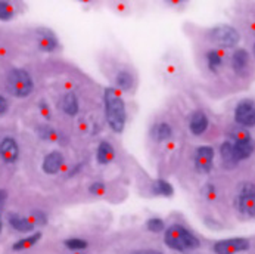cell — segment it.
Instances as JSON below:
<instances>
[{"label": "cell", "instance_id": "1", "mask_svg": "<svg viewBox=\"0 0 255 254\" xmlns=\"http://www.w3.org/2000/svg\"><path fill=\"white\" fill-rule=\"evenodd\" d=\"M104 104H105V115L110 127L115 133H121L126 126L127 114H126V104L117 89L114 87L105 89Z\"/></svg>", "mask_w": 255, "mask_h": 254}, {"label": "cell", "instance_id": "2", "mask_svg": "<svg viewBox=\"0 0 255 254\" xmlns=\"http://www.w3.org/2000/svg\"><path fill=\"white\" fill-rule=\"evenodd\" d=\"M165 244L176 252L195 250L199 247V240L182 225H171L164 237Z\"/></svg>", "mask_w": 255, "mask_h": 254}, {"label": "cell", "instance_id": "3", "mask_svg": "<svg viewBox=\"0 0 255 254\" xmlns=\"http://www.w3.org/2000/svg\"><path fill=\"white\" fill-rule=\"evenodd\" d=\"M6 90L15 98H27L34 90L33 77L24 68H12L6 77Z\"/></svg>", "mask_w": 255, "mask_h": 254}, {"label": "cell", "instance_id": "4", "mask_svg": "<svg viewBox=\"0 0 255 254\" xmlns=\"http://www.w3.org/2000/svg\"><path fill=\"white\" fill-rule=\"evenodd\" d=\"M210 37L216 43H219L224 47H235L241 40L238 30L230 25H219V27L213 28L210 31Z\"/></svg>", "mask_w": 255, "mask_h": 254}, {"label": "cell", "instance_id": "5", "mask_svg": "<svg viewBox=\"0 0 255 254\" xmlns=\"http://www.w3.org/2000/svg\"><path fill=\"white\" fill-rule=\"evenodd\" d=\"M251 243L247 238H229L219 241L214 246L216 254H238L250 250Z\"/></svg>", "mask_w": 255, "mask_h": 254}, {"label": "cell", "instance_id": "6", "mask_svg": "<svg viewBox=\"0 0 255 254\" xmlns=\"http://www.w3.org/2000/svg\"><path fill=\"white\" fill-rule=\"evenodd\" d=\"M236 207L239 209V212L248 215L250 218L255 216V192L253 183H247L241 194L238 195L236 200Z\"/></svg>", "mask_w": 255, "mask_h": 254}, {"label": "cell", "instance_id": "7", "mask_svg": "<svg viewBox=\"0 0 255 254\" xmlns=\"http://www.w3.org/2000/svg\"><path fill=\"white\" fill-rule=\"evenodd\" d=\"M235 120L244 127H254L255 108L253 101H242L235 109Z\"/></svg>", "mask_w": 255, "mask_h": 254}, {"label": "cell", "instance_id": "8", "mask_svg": "<svg viewBox=\"0 0 255 254\" xmlns=\"http://www.w3.org/2000/svg\"><path fill=\"white\" fill-rule=\"evenodd\" d=\"M213 160H214V149L211 146H199L195 154V166L199 173H210L213 169Z\"/></svg>", "mask_w": 255, "mask_h": 254}, {"label": "cell", "instance_id": "9", "mask_svg": "<svg viewBox=\"0 0 255 254\" xmlns=\"http://www.w3.org/2000/svg\"><path fill=\"white\" fill-rule=\"evenodd\" d=\"M18 157H19L18 142L10 136L3 138L0 142V158H1V161L6 164H13V163H16Z\"/></svg>", "mask_w": 255, "mask_h": 254}, {"label": "cell", "instance_id": "10", "mask_svg": "<svg viewBox=\"0 0 255 254\" xmlns=\"http://www.w3.org/2000/svg\"><path fill=\"white\" fill-rule=\"evenodd\" d=\"M64 164V155L59 151H52L43 158L41 169L46 175H56Z\"/></svg>", "mask_w": 255, "mask_h": 254}, {"label": "cell", "instance_id": "11", "mask_svg": "<svg viewBox=\"0 0 255 254\" xmlns=\"http://www.w3.org/2000/svg\"><path fill=\"white\" fill-rule=\"evenodd\" d=\"M232 149H233V155H235V160L239 163L242 160H247L253 155V151H254V142L250 138H245V139H241V141H235V144H232Z\"/></svg>", "mask_w": 255, "mask_h": 254}, {"label": "cell", "instance_id": "12", "mask_svg": "<svg viewBox=\"0 0 255 254\" xmlns=\"http://www.w3.org/2000/svg\"><path fill=\"white\" fill-rule=\"evenodd\" d=\"M210 126V120L208 117L205 115V112L202 111H196L192 114V118H190V124H189V129L193 135L199 136V135H204L207 132Z\"/></svg>", "mask_w": 255, "mask_h": 254}, {"label": "cell", "instance_id": "13", "mask_svg": "<svg viewBox=\"0 0 255 254\" xmlns=\"http://www.w3.org/2000/svg\"><path fill=\"white\" fill-rule=\"evenodd\" d=\"M38 49L43 52H53L58 49L59 43L56 36L50 30H40L38 31Z\"/></svg>", "mask_w": 255, "mask_h": 254}, {"label": "cell", "instance_id": "14", "mask_svg": "<svg viewBox=\"0 0 255 254\" xmlns=\"http://www.w3.org/2000/svg\"><path fill=\"white\" fill-rule=\"evenodd\" d=\"M7 220H9V225L18 232H31L34 229V222L31 219L22 218L16 213H9Z\"/></svg>", "mask_w": 255, "mask_h": 254}, {"label": "cell", "instance_id": "15", "mask_svg": "<svg viewBox=\"0 0 255 254\" xmlns=\"http://www.w3.org/2000/svg\"><path fill=\"white\" fill-rule=\"evenodd\" d=\"M61 107H62V111H64L67 115H70V117L77 115V114H78V109H80V104H78V98H77V95H75L74 92H68V93H65V95H64V98H62V104H61Z\"/></svg>", "mask_w": 255, "mask_h": 254}, {"label": "cell", "instance_id": "16", "mask_svg": "<svg viewBox=\"0 0 255 254\" xmlns=\"http://www.w3.org/2000/svg\"><path fill=\"white\" fill-rule=\"evenodd\" d=\"M114 158H115L114 146L111 145L110 142H107V141H102L99 144V146H98V161L101 164H110Z\"/></svg>", "mask_w": 255, "mask_h": 254}, {"label": "cell", "instance_id": "17", "mask_svg": "<svg viewBox=\"0 0 255 254\" xmlns=\"http://www.w3.org/2000/svg\"><path fill=\"white\" fill-rule=\"evenodd\" d=\"M248 61H250V53H248L245 49H238V50L233 53L232 65H233V68H235L236 73H242V71L247 68Z\"/></svg>", "mask_w": 255, "mask_h": 254}, {"label": "cell", "instance_id": "18", "mask_svg": "<svg viewBox=\"0 0 255 254\" xmlns=\"http://www.w3.org/2000/svg\"><path fill=\"white\" fill-rule=\"evenodd\" d=\"M37 135L41 141H47V142H61V136L59 133L49 124H40L37 127Z\"/></svg>", "mask_w": 255, "mask_h": 254}, {"label": "cell", "instance_id": "19", "mask_svg": "<svg viewBox=\"0 0 255 254\" xmlns=\"http://www.w3.org/2000/svg\"><path fill=\"white\" fill-rule=\"evenodd\" d=\"M40 238H41V232H36V234H33V235H30V237H27V238H22V240L16 241V243L12 246V250H15V252H22V250L31 249V247H34L37 243L40 241Z\"/></svg>", "mask_w": 255, "mask_h": 254}, {"label": "cell", "instance_id": "20", "mask_svg": "<svg viewBox=\"0 0 255 254\" xmlns=\"http://www.w3.org/2000/svg\"><path fill=\"white\" fill-rule=\"evenodd\" d=\"M220 152H221V158H223V163H224L226 167L232 169V167L238 166V161L235 160L233 149H232V142H230V141H226V142L221 145Z\"/></svg>", "mask_w": 255, "mask_h": 254}, {"label": "cell", "instance_id": "21", "mask_svg": "<svg viewBox=\"0 0 255 254\" xmlns=\"http://www.w3.org/2000/svg\"><path fill=\"white\" fill-rule=\"evenodd\" d=\"M173 136V129L168 123H161L153 127V139L158 142L168 141Z\"/></svg>", "mask_w": 255, "mask_h": 254}, {"label": "cell", "instance_id": "22", "mask_svg": "<svg viewBox=\"0 0 255 254\" xmlns=\"http://www.w3.org/2000/svg\"><path fill=\"white\" fill-rule=\"evenodd\" d=\"M152 192L155 195H162V197H171L174 194V189L171 186V183L164 179H158L153 182L152 185Z\"/></svg>", "mask_w": 255, "mask_h": 254}, {"label": "cell", "instance_id": "23", "mask_svg": "<svg viewBox=\"0 0 255 254\" xmlns=\"http://www.w3.org/2000/svg\"><path fill=\"white\" fill-rule=\"evenodd\" d=\"M117 86L121 90H130L133 86V75L127 71H120L117 74Z\"/></svg>", "mask_w": 255, "mask_h": 254}, {"label": "cell", "instance_id": "24", "mask_svg": "<svg viewBox=\"0 0 255 254\" xmlns=\"http://www.w3.org/2000/svg\"><path fill=\"white\" fill-rule=\"evenodd\" d=\"M15 15V9L9 1H0V21H10Z\"/></svg>", "mask_w": 255, "mask_h": 254}, {"label": "cell", "instance_id": "25", "mask_svg": "<svg viewBox=\"0 0 255 254\" xmlns=\"http://www.w3.org/2000/svg\"><path fill=\"white\" fill-rule=\"evenodd\" d=\"M207 61H208V67H210L211 71H217L219 67H221V64H223L221 56H220L217 52H214V50H211V52L207 53Z\"/></svg>", "mask_w": 255, "mask_h": 254}, {"label": "cell", "instance_id": "26", "mask_svg": "<svg viewBox=\"0 0 255 254\" xmlns=\"http://www.w3.org/2000/svg\"><path fill=\"white\" fill-rule=\"evenodd\" d=\"M146 228H147V231L158 234V232H162L164 231L165 225H164V222L161 219H149L146 222Z\"/></svg>", "mask_w": 255, "mask_h": 254}, {"label": "cell", "instance_id": "27", "mask_svg": "<svg viewBox=\"0 0 255 254\" xmlns=\"http://www.w3.org/2000/svg\"><path fill=\"white\" fill-rule=\"evenodd\" d=\"M64 244H65V247L70 249V250H84V249L87 247V243L83 241V240H78V238L67 240Z\"/></svg>", "mask_w": 255, "mask_h": 254}, {"label": "cell", "instance_id": "28", "mask_svg": "<svg viewBox=\"0 0 255 254\" xmlns=\"http://www.w3.org/2000/svg\"><path fill=\"white\" fill-rule=\"evenodd\" d=\"M105 189H107L105 183H102V182H95V183L90 185L89 192H90L92 195H102V194L105 192Z\"/></svg>", "mask_w": 255, "mask_h": 254}, {"label": "cell", "instance_id": "29", "mask_svg": "<svg viewBox=\"0 0 255 254\" xmlns=\"http://www.w3.org/2000/svg\"><path fill=\"white\" fill-rule=\"evenodd\" d=\"M38 109H40V112L43 114V117H44L46 120H50L52 112H50V108H49V104H47L44 99H41V101L38 102Z\"/></svg>", "mask_w": 255, "mask_h": 254}, {"label": "cell", "instance_id": "30", "mask_svg": "<svg viewBox=\"0 0 255 254\" xmlns=\"http://www.w3.org/2000/svg\"><path fill=\"white\" fill-rule=\"evenodd\" d=\"M33 219H34V222H37L38 225H46V215L43 213V212H40V210H37V212H33Z\"/></svg>", "mask_w": 255, "mask_h": 254}, {"label": "cell", "instance_id": "31", "mask_svg": "<svg viewBox=\"0 0 255 254\" xmlns=\"http://www.w3.org/2000/svg\"><path fill=\"white\" fill-rule=\"evenodd\" d=\"M7 109H9V104L6 101V98L0 95V115H4L7 112Z\"/></svg>", "mask_w": 255, "mask_h": 254}, {"label": "cell", "instance_id": "32", "mask_svg": "<svg viewBox=\"0 0 255 254\" xmlns=\"http://www.w3.org/2000/svg\"><path fill=\"white\" fill-rule=\"evenodd\" d=\"M7 200V192L4 189H0V210L4 207V203Z\"/></svg>", "mask_w": 255, "mask_h": 254}, {"label": "cell", "instance_id": "33", "mask_svg": "<svg viewBox=\"0 0 255 254\" xmlns=\"http://www.w3.org/2000/svg\"><path fill=\"white\" fill-rule=\"evenodd\" d=\"M83 166H84V163H80V164H77V166L74 167L73 170L70 172V175H68V176H70V178H73V176H75V175H77V173H78V172H80V170L83 169Z\"/></svg>", "mask_w": 255, "mask_h": 254}, {"label": "cell", "instance_id": "34", "mask_svg": "<svg viewBox=\"0 0 255 254\" xmlns=\"http://www.w3.org/2000/svg\"><path fill=\"white\" fill-rule=\"evenodd\" d=\"M0 232H1V220H0Z\"/></svg>", "mask_w": 255, "mask_h": 254}]
</instances>
